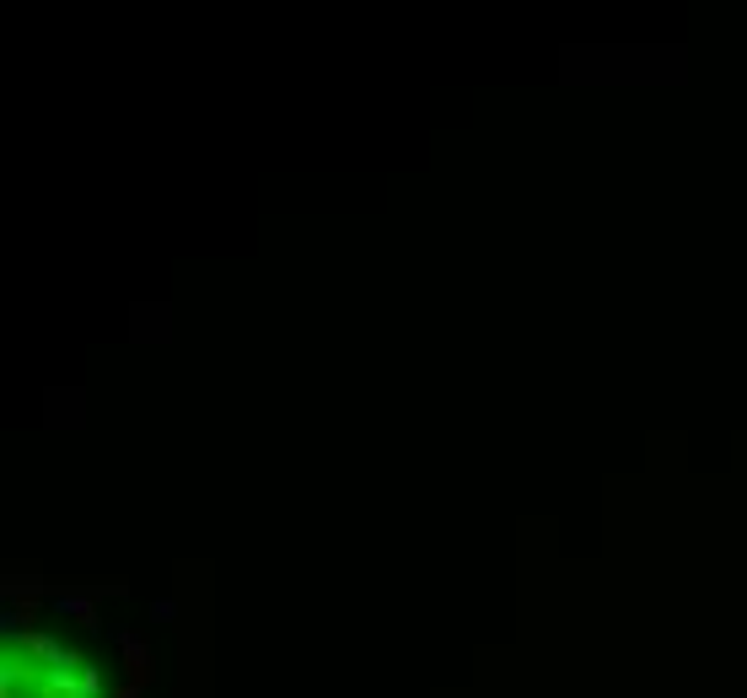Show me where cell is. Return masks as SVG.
Returning a JSON list of instances; mask_svg holds the SVG:
<instances>
[{
    "mask_svg": "<svg viewBox=\"0 0 747 698\" xmlns=\"http://www.w3.org/2000/svg\"><path fill=\"white\" fill-rule=\"evenodd\" d=\"M118 655H124V683H135V688H151V677H156V655H151V640L146 634H135V629H124L118 634Z\"/></svg>",
    "mask_w": 747,
    "mask_h": 698,
    "instance_id": "6da1fadb",
    "label": "cell"
},
{
    "mask_svg": "<svg viewBox=\"0 0 747 698\" xmlns=\"http://www.w3.org/2000/svg\"><path fill=\"white\" fill-rule=\"evenodd\" d=\"M0 591H5V602H11V607H38V602H55L59 585L55 581H38V575H27V581H22V575H5V581H0Z\"/></svg>",
    "mask_w": 747,
    "mask_h": 698,
    "instance_id": "7a4b0ae2",
    "label": "cell"
},
{
    "mask_svg": "<svg viewBox=\"0 0 747 698\" xmlns=\"http://www.w3.org/2000/svg\"><path fill=\"white\" fill-rule=\"evenodd\" d=\"M38 698H81V672H65V666L44 672V683H38Z\"/></svg>",
    "mask_w": 747,
    "mask_h": 698,
    "instance_id": "3957f363",
    "label": "cell"
},
{
    "mask_svg": "<svg viewBox=\"0 0 747 698\" xmlns=\"http://www.w3.org/2000/svg\"><path fill=\"white\" fill-rule=\"evenodd\" d=\"M97 693H103V672L86 666V672H81V698H97Z\"/></svg>",
    "mask_w": 747,
    "mask_h": 698,
    "instance_id": "277c9868",
    "label": "cell"
},
{
    "mask_svg": "<svg viewBox=\"0 0 747 698\" xmlns=\"http://www.w3.org/2000/svg\"><path fill=\"white\" fill-rule=\"evenodd\" d=\"M114 698H146V688H135V683H118Z\"/></svg>",
    "mask_w": 747,
    "mask_h": 698,
    "instance_id": "5b68a950",
    "label": "cell"
}]
</instances>
